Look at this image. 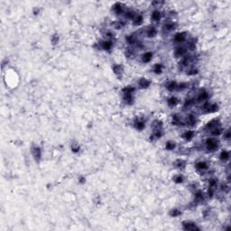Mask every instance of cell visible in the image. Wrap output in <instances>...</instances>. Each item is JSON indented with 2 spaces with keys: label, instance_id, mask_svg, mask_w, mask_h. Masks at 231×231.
<instances>
[{
  "label": "cell",
  "instance_id": "obj_20",
  "mask_svg": "<svg viewBox=\"0 0 231 231\" xmlns=\"http://www.w3.org/2000/svg\"><path fill=\"white\" fill-rule=\"evenodd\" d=\"M178 103V100L175 97H171L168 100V105L170 107H173L175 106L176 104Z\"/></svg>",
  "mask_w": 231,
  "mask_h": 231
},
{
  "label": "cell",
  "instance_id": "obj_10",
  "mask_svg": "<svg viewBox=\"0 0 231 231\" xmlns=\"http://www.w3.org/2000/svg\"><path fill=\"white\" fill-rule=\"evenodd\" d=\"M152 19L153 20V21H159V20L161 19V12L158 10H154L153 12V14H152Z\"/></svg>",
  "mask_w": 231,
  "mask_h": 231
},
{
  "label": "cell",
  "instance_id": "obj_21",
  "mask_svg": "<svg viewBox=\"0 0 231 231\" xmlns=\"http://www.w3.org/2000/svg\"><path fill=\"white\" fill-rule=\"evenodd\" d=\"M125 17L128 18V19H133V18H135L136 16V15L132 10L126 11L125 13Z\"/></svg>",
  "mask_w": 231,
  "mask_h": 231
},
{
  "label": "cell",
  "instance_id": "obj_6",
  "mask_svg": "<svg viewBox=\"0 0 231 231\" xmlns=\"http://www.w3.org/2000/svg\"><path fill=\"white\" fill-rule=\"evenodd\" d=\"M196 168L199 171H204L208 168V164L205 162H199L196 163Z\"/></svg>",
  "mask_w": 231,
  "mask_h": 231
},
{
  "label": "cell",
  "instance_id": "obj_22",
  "mask_svg": "<svg viewBox=\"0 0 231 231\" xmlns=\"http://www.w3.org/2000/svg\"><path fill=\"white\" fill-rule=\"evenodd\" d=\"M143 22V16L140 15H136V16L135 17V23L134 24H136V25H139V24H142Z\"/></svg>",
  "mask_w": 231,
  "mask_h": 231
},
{
  "label": "cell",
  "instance_id": "obj_26",
  "mask_svg": "<svg viewBox=\"0 0 231 231\" xmlns=\"http://www.w3.org/2000/svg\"><path fill=\"white\" fill-rule=\"evenodd\" d=\"M180 214H181V211L178 210H173L171 211V215L173 217H177V216H179Z\"/></svg>",
  "mask_w": 231,
  "mask_h": 231
},
{
  "label": "cell",
  "instance_id": "obj_9",
  "mask_svg": "<svg viewBox=\"0 0 231 231\" xmlns=\"http://www.w3.org/2000/svg\"><path fill=\"white\" fill-rule=\"evenodd\" d=\"M219 159H220L222 162H226L229 159V153L227 151H222L219 155Z\"/></svg>",
  "mask_w": 231,
  "mask_h": 231
},
{
  "label": "cell",
  "instance_id": "obj_25",
  "mask_svg": "<svg viewBox=\"0 0 231 231\" xmlns=\"http://www.w3.org/2000/svg\"><path fill=\"white\" fill-rule=\"evenodd\" d=\"M174 181H175V182H177V183H181V182L183 181V178H182V176H181V175H178V176H176V177L174 178Z\"/></svg>",
  "mask_w": 231,
  "mask_h": 231
},
{
  "label": "cell",
  "instance_id": "obj_14",
  "mask_svg": "<svg viewBox=\"0 0 231 231\" xmlns=\"http://www.w3.org/2000/svg\"><path fill=\"white\" fill-rule=\"evenodd\" d=\"M113 9H114L115 13L117 14V15H119V14H121L123 12V7H122L121 4H119V3H117V4L115 5L114 7H113Z\"/></svg>",
  "mask_w": 231,
  "mask_h": 231
},
{
  "label": "cell",
  "instance_id": "obj_8",
  "mask_svg": "<svg viewBox=\"0 0 231 231\" xmlns=\"http://www.w3.org/2000/svg\"><path fill=\"white\" fill-rule=\"evenodd\" d=\"M149 85H150V81H148L146 79H142L139 81V87L142 88V89H146V88L149 87Z\"/></svg>",
  "mask_w": 231,
  "mask_h": 231
},
{
  "label": "cell",
  "instance_id": "obj_3",
  "mask_svg": "<svg viewBox=\"0 0 231 231\" xmlns=\"http://www.w3.org/2000/svg\"><path fill=\"white\" fill-rule=\"evenodd\" d=\"M185 35H186L185 32H179V34H177V35L174 36V42L175 43H182L186 38Z\"/></svg>",
  "mask_w": 231,
  "mask_h": 231
},
{
  "label": "cell",
  "instance_id": "obj_1",
  "mask_svg": "<svg viewBox=\"0 0 231 231\" xmlns=\"http://www.w3.org/2000/svg\"><path fill=\"white\" fill-rule=\"evenodd\" d=\"M206 145L209 151H215L218 149V142L215 138H208L206 141Z\"/></svg>",
  "mask_w": 231,
  "mask_h": 231
},
{
  "label": "cell",
  "instance_id": "obj_27",
  "mask_svg": "<svg viewBox=\"0 0 231 231\" xmlns=\"http://www.w3.org/2000/svg\"><path fill=\"white\" fill-rule=\"evenodd\" d=\"M184 165H185V162H183V161H177L176 162V166L179 167V168H181V167H183Z\"/></svg>",
  "mask_w": 231,
  "mask_h": 231
},
{
  "label": "cell",
  "instance_id": "obj_15",
  "mask_svg": "<svg viewBox=\"0 0 231 231\" xmlns=\"http://www.w3.org/2000/svg\"><path fill=\"white\" fill-rule=\"evenodd\" d=\"M175 28V24L173 23H167V24H164L163 29L165 31H173Z\"/></svg>",
  "mask_w": 231,
  "mask_h": 231
},
{
  "label": "cell",
  "instance_id": "obj_12",
  "mask_svg": "<svg viewBox=\"0 0 231 231\" xmlns=\"http://www.w3.org/2000/svg\"><path fill=\"white\" fill-rule=\"evenodd\" d=\"M187 124L190 125H194L196 124V117L194 115H189L187 117Z\"/></svg>",
  "mask_w": 231,
  "mask_h": 231
},
{
  "label": "cell",
  "instance_id": "obj_29",
  "mask_svg": "<svg viewBox=\"0 0 231 231\" xmlns=\"http://www.w3.org/2000/svg\"><path fill=\"white\" fill-rule=\"evenodd\" d=\"M225 138L227 139V140H228V139L230 138V132H229V130H227V133L225 134Z\"/></svg>",
  "mask_w": 231,
  "mask_h": 231
},
{
  "label": "cell",
  "instance_id": "obj_18",
  "mask_svg": "<svg viewBox=\"0 0 231 231\" xmlns=\"http://www.w3.org/2000/svg\"><path fill=\"white\" fill-rule=\"evenodd\" d=\"M193 136H194V133H193V131H190V130H189V131L185 132L183 135V138H185L186 140H190V139L193 137Z\"/></svg>",
  "mask_w": 231,
  "mask_h": 231
},
{
  "label": "cell",
  "instance_id": "obj_17",
  "mask_svg": "<svg viewBox=\"0 0 231 231\" xmlns=\"http://www.w3.org/2000/svg\"><path fill=\"white\" fill-rule=\"evenodd\" d=\"M145 126V124L144 121H136L135 123V127L138 130H142Z\"/></svg>",
  "mask_w": 231,
  "mask_h": 231
},
{
  "label": "cell",
  "instance_id": "obj_23",
  "mask_svg": "<svg viewBox=\"0 0 231 231\" xmlns=\"http://www.w3.org/2000/svg\"><path fill=\"white\" fill-rule=\"evenodd\" d=\"M162 71V66L161 64H155L154 66V69H153V71L155 72L156 74H160Z\"/></svg>",
  "mask_w": 231,
  "mask_h": 231
},
{
  "label": "cell",
  "instance_id": "obj_2",
  "mask_svg": "<svg viewBox=\"0 0 231 231\" xmlns=\"http://www.w3.org/2000/svg\"><path fill=\"white\" fill-rule=\"evenodd\" d=\"M183 228L185 230H199V227H197L195 223L192 222H184L183 223Z\"/></svg>",
  "mask_w": 231,
  "mask_h": 231
},
{
  "label": "cell",
  "instance_id": "obj_24",
  "mask_svg": "<svg viewBox=\"0 0 231 231\" xmlns=\"http://www.w3.org/2000/svg\"><path fill=\"white\" fill-rule=\"evenodd\" d=\"M174 147H175V144L174 143H173V142H168L166 144V149H168V150H173V149H174Z\"/></svg>",
  "mask_w": 231,
  "mask_h": 231
},
{
  "label": "cell",
  "instance_id": "obj_13",
  "mask_svg": "<svg viewBox=\"0 0 231 231\" xmlns=\"http://www.w3.org/2000/svg\"><path fill=\"white\" fill-rule=\"evenodd\" d=\"M156 30H155V28L154 27H150V28H148L147 29V31H146V35L148 37H154L156 35Z\"/></svg>",
  "mask_w": 231,
  "mask_h": 231
},
{
  "label": "cell",
  "instance_id": "obj_11",
  "mask_svg": "<svg viewBox=\"0 0 231 231\" xmlns=\"http://www.w3.org/2000/svg\"><path fill=\"white\" fill-rule=\"evenodd\" d=\"M32 153H34L35 158L37 160H39L41 158V150H40L39 147H34L32 148Z\"/></svg>",
  "mask_w": 231,
  "mask_h": 231
},
{
  "label": "cell",
  "instance_id": "obj_16",
  "mask_svg": "<svg viewBox=\"0 0 231 231\" xmlns=\"http://www.w3.org/2000/svg\"><path fill=\"white\" fill-rule=\"evenodd\" d=\"M177 86L178 85L176 84V82H174V81H171L170 83H168V85H167V89L168 90H170V91H173L174 89H177Z\"/></svg>",
  "mask_w": 231,
  "mask_h": 231
},
{
  "label": "cell",
  "instance_id": "obj_28",
  "mask_svg": "<svg viewBox=\"0 0 231 231\" xmlns=\"http://www.w3.org/2000/svg\"><path fill=\"white\" fill-rule=\"evenodd\" d=\"M196 198L197 199H202L203 198V193L201 191H197L196 192Z\"/></svg>",
  "mask_w": 231,
  "mask_h": 231
},
{
  "label": "cell",
  "instance_id": "obj_19",
  "mask_svg": "<svg viewBox=\"0 0 231 231\" xmlns=\"http://www.w3.org/2000/svg\"><path fill=\"white\" fill-rule=\"evenodd\" d=\"M111 47H112V43H111V41H106L102 43V48L107 51L110 50Z\"/></svg>",
  "mask_w": 231,
  "mask_h": 231
},
{
  "label": "cell",
  "instance_id": "obj_7",
  "mask_svg": "<svg viewBox=\"0 0 231 231\" xmlns=\"http://www.w3.org/2000/svg\"><path fill=\"white\" fill-rule=\"evenodd\" d=\"M152 58H153V53L150 52H147L143 55V61L144 62H149L150 60H152Z\"/></svg>",
  "mask_w": 231,
  "mask_h": 231
},
{
  "label": "cell",
  "instance_id": "obj_5",
  "mask_svg": "<svg viewBox=\"0 0 231 231\" xmlns=\"http://www.w3.org/2000/svg\"><path fill=\"white\" fill-rule=\"evenodd\" d=\"M185 53H186V49L184 47H181V46L176 48V50L174 52L175 56L177 57H182Z\"/></svg>",
  "mask_w": 231,
  "mask_h": 231
},
{
  "label": "cell",
  "instance_id": "obj_4",
  "mask_svg": "<svg viewBox=\"0 0 231 231\" xmlns=\"http://www.w3.org/2000/svg\"><path fill=\"white\" fill-rule=\"evenodd\" d=\"M208 97H209V93L206 90H201L199 94V97H198V101H204V100H208Z\"/></svg>",
  "mask_w": 231,
  "mask_h": 231
}]
</instances>
